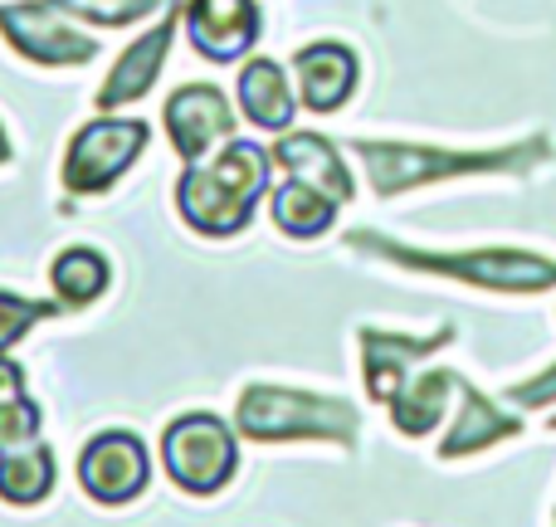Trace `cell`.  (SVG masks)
I'll return each instance as SVG.
<instances>
[{
	"instance_id": "cell-8",
	"label": "cell",
	"mask_w": 556,
	"mask_h": 527,
	"mask_svg": "<svg viewBox=\"0 0 556 527\" xmlns=\"http://www.w3.org/2000/svg\"><path fill=\"white\" fill-rule=\"evenodd\" d=\"M152 479V460H147V444L127 430H108L78 460V484H84L88 499L98 503H132L137 493Z\"/></svg>"
},
{
	"instance_id": "cell-21",
	"label": "cell",
	"mask_w": 556,
	"mask_h": 527,
	"mask_svg": "<svg viewBox=\"0 0 556 527\" xmlns=\"http://www.w3.org/2000/svg\"><path fill=\"white\" fill-rule=\"evenodd\" d=\"M39 425H45V415H39V405L29 396H0V454L35 444Z\"/></svg>"
},
{
	"instance_id": "cell-18",
	"label": "cell",
	"mask_w": 556,
	"mask_h": 527,
	"mask_svg": "<svg viewBox=\"0 0 556 527\" xmlns=\"http://www.w3.org/2000/svg\"><path fill=\"white\" fill-rule=\"evenodd\" d=\"M54 489V454L39 444H20V450L0 454V499L5 503H39Z\"/></svg>"
},
{
	"instance_id": "cell-10",
	"label": "cell",
	"mask_w": 556,
	"mask_h": 527,
	"mask_svg": "<svg viewBox=\"0 0 556 527\" xmlns=\"http://www.w3.org/2000/svg\"><path fill=\"white\" fill-rule=\"evenodd\" d=\"M186 29L205 59L230 64L260 39V10H254V0H191Z\"/></svg>"
},
{
	"instance_id": "cell-11",
	"label": "cell",
	"mask_w": 556,
	"mask_h": 527,
	"mask_svg": "<svg viewBox=\"0 0 556 527\" xmlns=\"http://www.w3.org/2000/svg\"><path fill=\"white\" fill-rule=\"evenodd\" d=\"M450 342V327H440L434 337H391V332H362V356H366V391L371 401H395V391L410 376V362L440 352Z\"/></svg>"
},
{
	"instance_id": "cell-7",
	"label": "cell",
	"mask_w": 556,
	"mask_h": 527,
	"mask_svg": "<svg viewBox=\"0 0 556 527\" xmlns=\"http://www.w3.org/2000/svg\"><path fill=\"white\" fill-rule=\"evenodd\" d=\"M5 39L35 64H84L93 59V39L78 35L68 20H59V0H25V5H0Z\"/></svg>"
},
{
	"instance_id": "cell-14",
	"label": "cell",
	"mask_w": 556,
	"mask_h": 527,
	"mask_svg": "<svg viewBox=\"0 0 556 527\" xmlns=\"http://www.w3.org/2000/svg\"><path fill=\"white\" fill-rule=\"evenodd\" d=\"M172 25H176V20H162L152 35H142V39H137V45L113 64L108 84L98 88V108H103V113H113V108L132 103V98H142L147 88L156 84V74H162V59H166V45H172Z\"/></svg>"
},
{
	"instance_id": "cell-9",
	"label": "cell",
	"mask_w": 556,
	"mask_h": 527,
	"mask_svg": "<svg viewBox=\"0 0 556 527\" xmlns=\"http://www.w3.org/2000/svg\"><path fill=\"white\" fill-rule=\"evenodd\" d=\"M230 133H235V113L220 88L186 84L172 93V103H166V137H172V147L186 162H201V156Z\"/></svg>"
},
{
	"instance_id": "cell-26",
	"label": "cell",
	"mask_w": 556,
	"mask_h": 527,
	"mask_svg": "<svg viewBox=\"0 0 556 527\" xmlns=\"http://www.w3.org/2000/svg\"><path fill=\"white\" fill-rule=\"evenodd\" d=\"M552 430H556V421H552Z\"/></svg>"
},
{
	"instance_id": "cell-5",
	"label": "cell",
	"mask_w": 556,
	"mask_h": 527,
	"mask_svg": "<svg viewBox=\"0 0 556 527\" xmlns=\"http://www.w3.org/2000/svg\"><path fill=\"white\" fill-rule=\"evenodd\" d=\"M162 460H166V474L186 493H215L230 484L240 450H235V435L225 421H215V415H181L162 440Z\"/></svg>"
},
{
	"instance_id": "cell-23",
	"label": "cell",
	"mask_w": 556,
	"mask_h": 527,
	"mask_svg": "<svg viewBox=\"0 0 556 527\" xmlns=\"http://www.w3.org/2000/svg\"><path fill=\"white\" fill-rule=\"evenodd\" d=\"M508 401L528 405V411H538V405H552V401H556V366H552V372H542L538 381H522V386H513V391H508Z\"/></svg>"
},
{
	"instance_id": "cell-25",
	"label": "cell",
	"mask_w": 556,
	"mask_h": 527,
	"mask_svg": "<svg viewBox=\"0 0 556 527\" xmlns=\"http://www.w3.org/2000/svg\"><path fill=\"white\" fill-rule=\"evenodd\" d=\"M5 156H10V147H5V133H0V162H5Z\"/></svg>"
},
{
	"instance_id": "cell-20",
	"label": "cell",
	"mask_w": 556,
	"mask_h": 527,
	"mask_svg": "<svg viewBox=\"0 0 556 527\" xmlns=\"http://www.w3.org/2000/svg\"><path fill=\"white\" fill-rule=\"evenodd\" d=\"M49 278H54V293L64 303H93L108 288V260L98 250H64L49 268Z\"/></svg>"
},
{
	"instance_id": "cell-12",
	"label": "cell",
	"mask_w": 556,
	"mask_h": 527,
	"mask_svg": "<svg viewBox=\"0 0 556 527\" xmlns=\"http://www.w3.org/2000/svg\"><path fill=\"white\" fill-rule=\"evenodd\" d=\"M274 162L283 166L293 181L313 186V191H323L327 201H352V176H346L342 156L332 152V142H323V137L313 133H288L283 142H274Z\"/></svg>"
},
{
	"instance_id": "cell-15",
	"label": "cell",
	"mask_w": 556,
	"mask_h": 527,
	"mask_svg": "<svg viewBox=\"0 0 556 527\" xmlns=\"http://www.w3.org/2000/svg\"><path fill=\"white\" fill-rule=\"evenodd\" d=\"M518 430H522L518 415H503L493 401H483V391L464 386L459 421H454V430L444 435L440 454H444V460H459V454H479V450H489V444L508 440V435H518Z\"/></svg>"
},
{
	"instance_id": "cell-13",
	"label": "cell",
	"mask_w": 556,
	"mask_h": 527,
	"mask_svg": "<svg viewBox=\"0 0 556 527\" xmlns=\"http://www.w3.org/2000/svg\"><path fill=\"white\" fill-rule=\"evenodd\" d=\"M356 88V59L342 45H307L298 49V93L313 113H337Z\"/></svg>"
},
{
	"instance_id": "cell-1",
	"label": "cell",
	"mask_w": 556,
	"mask_h": 527,
	"mask_svg": "<svg viewBox=\"0 0 556 527\" xmlns=\"http://www.w3.org/2000/svg\"><path fill=\"white\" fill-rule=\"evenodd\" d=\"M269 191V152L260 142H225V152L211 166H186L176 186L186 225L201 235H235L244 230L254 201Z\"/></svg>"
},
{
	"instance_id": "cell-19",
	"label": "cell",
	"mask_w": 556,
	"mask_h": 527,
	"mask_svg": "<svg viewBox=\"0 0 556 527\" xmlns=\"http://www.w3.org/2000/svg\"><path fill=\"white\" fill-rule=\"evenodd\" d=\"M337 215V201H327L323 191H313V186L303 181H288L274 191V221L283 235H293V240H313V235H323L327 225H332Z\"/></svg>"
},
{
	"instance_id": "cell-2",
	"label": "cell",
	"mask_w": 556,
	"mask_h": 527,
	"mask_svg": "<svg viewBox=\"0 0 556 527\" xmlns=\"http://www.w3.org/2000/svg\"><path fill=\"white\" fill-rule=\"evenodd\" d=\"M356 156L366 162V176L381 196H395L405 186L444 181V176L473 172H522L528 162L547 156V147H508V152H440V147H401V142H356Z\"/></svg>"
},
{
	"instance_id": "cell-6",
	"label": "cell",
	"mask_w": 556,
	"mask_h": 527,
	"mask_svg": "<svg viewBox=\"0 0 556 527\" xmlns=\"http://www.w3.org/2000/svg\"><path fill=\"white\" fill-rule=\"evenodd\" d=\"M142 142H147V123H137V117H98L68 142L64 186L78 196L103 191L142 156Z\"/></svg>"
},
{
	"instance_id": "cell-17",
	"label": "cell",
	"mask_w": 556,
	"mask_h": 527,
	"mask_svg": "<svg viewBox=\"0 0 556 527\" xmlns=\"http://www.w3.org/2000/svg\"><path fill=\"white\" fill-rule=\"evenodd\" d=\"M454 391V372H420L415 381H405L391 401L395 430L401 435H430L444 415V401Z\"/></svg>"
},
{
	"instance_id": "cell-24",
	"label": "cell",
	"mask_w": 556,
	"mask_h": 527,
	"mask_svg": "<svg viewBox=\"0 0 556 527\" xmlns=\"http://www.w3.org/2000/svg\"><path fill=\"white\" fill-rule=\"evenodd\" d=\"M0 396H25V372L0 352Z\"/></svg>"
},
{
	"instance_id": "cell-16",
	"label": "cell",
	"mask_w": 556,
	"mask_h": 527,
	"mask_svg": "<svg viewBox=\"0 0 556 527\" xmlns=\"http://www.w3.org/2000/svg\"><path fill=\"white\" fill-rule=\"evenodd\" d=\"M240 103H244V117H250L254 127H264V133H283L298 113L293 93H288V78L274 59H254V64H244Z\"/></svg>"
},
{
	"instance_id": "cell-4",
	"label": "cell",
	"mask_w": 556,
	"mask_h": 527,
	"mask_svg": "<svg viewBox=\"0 0 556 527\" xmlns=\"http://www.w3.org/2000/svg\"><path fill=\"white\" fill-rule=\"evenodd\" d=\"M250 440H352L356 411L342 401H323V396L303 391H278V386H250L240 396V415H235Z\"/></svg>"
},
{
	"instance_id": "cell-22",
	"label": "cell",
	"mask_w": 556,
	"mask_h": 527,
	"mask_svg": "<svg viewBox=\"0 0 556 527\" xmlns=\"http://www.w3.org/2000/svg\"><path fill=\"white\" fill-rule=\"evenodd\" d=\"M49 313H54V303H29V298L0 293V352H10V347H15L35 323H45Z\"/></svg>"
},
{
	"instance_id": "cell-3",
	"label": "cell",
	"mask_w": 556,
	"mask_h": 527,
	"mask_svg": "<svg viewBox=\"0 0 556 527\" xmlns=\"http://www.w3.org/2000/svg\"><path fill=\"white\" fill-rule=\"evenodd\" d=\"M356 250L386 254L410 268H430V274H450L464 278L473 288H493V293H542L556 284V264L538 260V254H518V250H479V254H425V250H401V244L381 240V235H352Z\"/></svg>"
}]
</instances>
